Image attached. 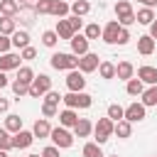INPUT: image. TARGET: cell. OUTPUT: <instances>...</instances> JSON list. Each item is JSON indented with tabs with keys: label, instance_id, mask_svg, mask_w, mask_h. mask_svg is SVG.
Returning a JSON list of instances; mask_svg holds the SVG:
<instances>
[{
	"label": "cell",
	"instance_id": "cell-1",
	"mask_svg": "<svg viewBox=\"0 0 157 157\" xmlns=\"http://www.w3.org/2000/svg\"><path fill=\"white\" fill-rule=\"evenodd\" d=\"M78 59H81V56H76V54L54 52L52 59H49V64H52V69H56V71H74V69H78Z\"/></svg>",
	"mask_w": 157,
	"mask_h": 157
},
{
	"label": "cell",
	"instance_id": "cell-2",
	"mask_svg": "<svg viewBox=\"0 0 157 157\" xmlns=\"http://www.w3.org/2000/svg\"><path fill=\"white\" fill-rule=\"evenodd\" d=\"M113 130H115V123L105 115V118H98V123L93 125V135H96V140L93 142H98V145H103V142H108L110 140V135H113Z\"/></svg>",
	"mask_w": 157,
	"mask_h": 157
},
{
	"label": "cell",
	"instance_id": "cell-3",
	"mask_svg": "<svg viewBox=\"0 0 157 157\" xmlns=\"http://www.w3.org/2000/svg\"><path fill=\"white\" fill-rule=\"evenodd\" d=\"M61 101H64L66 108H74V110H76V108H91V105H93V98H91L86 91H81V93H71V91H69Z\"/></svg>",
	"mask_w": 157,
	"mask_h": 157
},
{
	"label": "cell",
	"instance_id": "cell-4",
	"mask_svg": "<svg viewBox=\"0 0 157 157\" xmlns=\"http://www.w3.org/2000/svg\"><path fill=\"white\" fill-rule=\"evenodd\" d=\"M115 17L120 22V27H130L135 22V12H132V5L128 0H118L115 2Z\"/></svg>",
	"mask_w": 157,
	"mask_h": 157
},
{
	"label": "cell",
	"instance_id": "cell-5",
	"mask_svg": "<svg viewBox=\"0 0 157 157\" xmlns=\"http://www.w3.org/2000/svg\"><path fill=\"white\" fill-rule=\"evenodd\" d=\"M49 91H52V78H49L47 74L34 76V81H32V86H29V96H32V98H42V96L49 93Z\"/></svg>",
	"mask_w": 157,
	"mask_h": 157
},
{
	"label": "cell",
	"instance_id": "cell-6",
	"mask_svg": "<svg viewBox=\"0 0 157 157\" xmlns=\"http://www.w3.org/2000/svg\"><path fill=\"white\" fill-rule=\"evenodd\" d=\"M49 137H52V142H54L59 150H66V147L74 145V132H69V130L61 128V125H59V128H52V135H49Z\"/></svg>",
	"mask_w": 157,
	"mask_h": 157
},
{
	"label": "cell",
	"instance_id": "cell-7",
	"mask_svg": "<svg viewBox=\"0 0 157 157\" xmlns=\"http://www.w3.org/2000/svg\"><path fill=\"white\" fill-rule=\"evenodd\" d=\"M66 88H69L71 93H81V91L86 88V74H81L78 69L69 71V74H66Z\"/></svg>",
	"mask_w": 157,
	"mask_h": 157
},
{
	"label": "cell",
	"instance_id": "cell-8",
	"mask_svg": "<svg viewBox=\"0 0 157 157\" xmlns=\"http://www.w3.org/2000/svg\"><path fill=\"white\" fill-rule=\"evenodd\" d=\"M98 66H101V61H98V54H93V52H88L78 59V71L81 74H93V71H98Z\"/></svg>",
	"mask_w": 157,
	"mask_h": 157
},
{
	"label": "cell",
	"instance_id": "cell-9",
	"mask_svg": "<svg viewBox=\"0 0 157 157\" xmlns=\"http://www.w3.org/2000/svg\"><path fill=\"white\" fill-rule=\"evenodd\" d=\"M120 22L118 20H110L105 27H103V34H101V39L105 42V44H118V34H120Z\"/></svg>",
	"mask_w": 157,
	"mask_h": 157
},
{
	"label": "cell",
	"instance_id": "cell-10",
	"mask_svg": "<svg viewBox=\"0 0 157 157\" xmlns=\"http://www.w3.org/2000/svg\"><path fill=\"white\" fill-rule=\"evenodd\" d=\"M34 140H37V137H34L32 130H20V132L12 135V147H17V150H27Z\"/></svg>",
	"mask_w": 157,
	"mask_h": 157
},
{
	"label": "cell",
	"instance_id": "cell-11",
	"mask_svg": "<svg viewBox=\"0 0 157 157\" xmlns=\"http://www.w3.org/2000/svg\"><path fill=\"white\" fill-rule=\"evenodd\" d=\"M145 110H147V108L135 101V103H130V105L125 108V120H128V123H140V120H145Z\"/></svg>",
	"mask_w": 157,
	"mask_h": 157
},
{
	"label": "cell",
	"instance_id": "cell-12",
	"mask_svg": "<svg viewBox=\"0 0 157 157\" xmlns=\"http://www.w3.org/2000/svg\"><path fill=\"white\" fill-rule=\"evenodd\" d=\"M20 61H22V56H20V54H15V52L0 54V71H12V69H20Z\"/></svg>",
	"mask_w": 157,
	"mask_h": 157
},
{
	"label": "cell",
	"instance_id": "cell-13",
	"mask_svg": "<svg viewBox=\"0 0 157 157\" xmlns=\"http://www.w3.org/2000/svg\"><path fill=\"white\" fill-rule=\"evenodd\" d=\"M137 78L142 83H147V86H157V66H150V64L140 66L137 69Z\"/></svg>",
	"mask_w": 157,
	"mask_h": 157
},
{
	"label": "cell",
	"instance_id": "cell-14",
	"mask_svg": "<svg viewBox=\"0 0 157 157\" xmlns=\"http://www.w3.org/2000/svg\"><path fill=\"white\" fill-rule=\"evenodd\" d=\"M71 54H76V56L88 54V39L83 34H74L71 37Z\"/></svg>",
	"mask_w": 157,
	"mask_h": 157
},
{
	"label": "cell",
	"instance_id": "cell-15",
	"mask_svg": "<svg viewBox=\"0 0 157 157\" xmlns=\"http://www.w3.org/2000/svg\"><path fill=\"white\" fill-rule=\"evenodd\" d=\"M115 78H120V81H130V78H135V66L130 64V61H120L118 66H115Z\"/></svg>",
	"mask_w": 157,
	"mask_h": 157
},
{
	"label": "cell",
	"instance_id": "cell-16",
	"mask_svg": "<svg viewBox=\"0 0 157 157\" xmlns=\"http://www.w3.org/2000/svg\"><path fill=\"white\" fill-rule=\"evenodd\" d=\"M76 123H78V113H76L74 108L59 110V125H61V128H74Z\"/></svg>",
	"mask_w": 157,
	"mask_h": 157
},
{
	"label": "cell",
	"instance_id": "cell-17",
	"mask_svg": "<svg viewBox=\"0 0 157 157\" xmlns=\"http://www.w3.org/2000/svg\"><path fill=\"white\" fill-rule=\"evenodd\" d=\"M20 10H22V5L17 0H0V17H15V15H20Z\"/></svg>",
	"mask_w": 157,
	"mask_h": 157
},
{
	"label": "cell",
	"instance_id": "cell-18",
	"mask_svg": "<svg viewBox=\"0 0 157 157\" xmlns=\"http://www.w3.org/2000/svg\"><path fill=\"white\" fill-rule=\"evenodd\" d=\"M155 47H157V42H155L150 34H142V37H137V52H140L142 56H150V54L155 52Z\"/></svg>",
	"mask_w": 157,
	"mask_h": 157
},
{
	"label": "cell",
	"instance_id": "cell-19",
	"mask_svg": "<svg viewBox=\"0 0 157 157\" xmlns=\"http://www.w3.org/2000/svg\"><path fill=\"white\" fill-rule=\"evenodd\" d=\"M93 132V123L88 118H78V123L74 125V137H88Z\"/></svg>",
	"mask_w": 157,
	"mask_h": 157
},
{
	"label": "cell",
	"instance_id": "cell-20",
	"mask_svg": "<svg viewBox=\"0 0 157 157\" xmlns=\"http://www.w3.org/2000/svg\"><path fill=\"white\" fill-rule=\"evenodd\" d=\"M32 132H34V137H49L52 135V125H49V120L47 118H39V120H34V125H32Z\"/></svg>",
	"mask_w": 157,
	"mask_h": 157
},
{
	"label": "cell",
	"instance_id": "cell-21",
	"mask_svg": "<svg viewBox=\"0 0 157 157\" xmlns=\"http://www.w3.org/2000/svg\"><path fill=\"white\" fill-rule=\"evenodd\" d=\"M54 32L59 34V39H69V42H71V37L76 34L69 20H59V22H56V29H54Z\"/></svg>",
	"mask_w": 157,
	"mask_h": 157
},
{
	"label": "cell",
	"instance_id": "cell-22",
	"mask_svg": "<svg viewBox=\"0 0 157 157\" xmlns=\"http://www.w3.org/2000/svg\"><path fill=\"white\" fill-rule=\"evenodd\" d=\"M10 135H15V132H20L22 130V118L20 115H15V113H7V118H5V125H2Z\"/></svg>",
	"mask_w": 157,
	"mask_h": 157
},
{
	"label": "cell",
	"instance_id": "cell-23",
	"mask_svg": "<svg viewBox=\"0 0 157 157\" xmlns=\"http://www.w3.org/2000/svg\"><path fill=\"white\" fill-rule=\"evenodd\" d=\"M10 39H12V47H15V49H25V47H29V32H27V29H17Z\"/></svg>",
	"mask_w": 157,
	"mask_h": 157
},
{
	"label": "cell",
	"instance_id": "cell-24",
	"mask_svg": "<svg viewBox=\"0 0 157 157\" xmlns=\"http://www.w3.org/2000/svg\"><path fill=\"white\" fill-rule=\"evenodd\" d=\"M15 32H17V20L15 17H0V34L12 37Z\"/></svg>",
	"mask_w": 157,
	"mask_h": 157
},
{
	"label": "cell",
	"instance_id": "cell-25",
	"mask_svg": "<svg viewBox=\"0 0 157 157\" xmlns=\"http://www.w3.org/2000/svg\"><path fill=\"white\" fill-rule=\"evenodd\" d=\"M135 22H140V25H152L155 22V10L152 7H140L137 10V15H135Z\"/></svg>",
	"mask_w": 157,
	"mask_h": 157
},
{
	"label": "cell",
	"instance_id": "cell-26",
	"mask_svg": "<svg viewBox=\"0 0 157 157\" xmlns=\"http://www.w3.org/2000/svg\"><path fill=\"white\" fill-rule=\"evenodd\" d=\"M113 135H118L120 140H128V137L132 135V123H128V120H118V123H115Z\"/></svg>",
	"mask_w": 157,
	"mask_h": 157
},
{
	"label": "cell",
	"instance_id": "cell-27",
	"mask_svg": "<svg viewBox=\"0 0 157 157\" xmlns=\"http://www.w3.org/2000/svg\"><path fill=\"white\" fill-rule=\"evenodd\" d=\"M125 91H128V96H142L145 93V83L140 78H130L125 83Z\"/></svg>",
	"mask_w": 157,
	"mask_h": 157
},
{
	"label": "cell",
	"instance_id": "cell-28",
	"mask_svg": "<svg viewBox=\"0 0 157 157\" xmlns=\"http://www.w3.org/2000/svg\"><path fill=\"white\" fill-rule=\"evenodd\" d=\"M17 81L25 83V86H32V81H34V71H32L29 66H20V69H17Z\"/></svg>",
	"mask_w": 157,
	"mask_h": 157
},
{
	"label": "cell",
	"instance_id": "cell-29",
	"mask_svg": "<svg viewBox=\"0 0 157 157\" xmlns=\"http://www.w3.org/2000/svg\"><path fill=\"white\" fill-rule=\"evenodd\" d=\"M145 108H150V105H157V86H150V88H145V93H142V101H140Z\"/></svg>",
	"mask_w": 157,
	"mask_h": 157
},
{
	"label": "cell",
	"instance_id": "cell-30",
	"mask_svg": "<svg viewBox=\"0 0 157 157\" xmlns=\"http://www.w3.org/2000/svg\"><path fill=\"white\" fill-rule=\"evenodd\" d=\"M81 155H83V157H105L98 142H86L83 150H81Z\"/></svg>",
	"mask_w": 157,
	"mask_h": 157
},
{
	"label": "cell",
	"instance_id": "cell-31",
	"mask_svg": "<svg viewBox=\"0 0 157 157\" xmlns=\"http://www.w3.org/2000/svg\"><path fill=\"white\" fill-rule=\"evenodd\" d=\"M71 12H74L76 17H83V15H88V12H91V5H88V0H76V2H71Z\"/></svg>",
	"mask_w": 157,
	"mask_h": 157
},
{
	"label": "cell",
	"instance_id": "cell-32",
	"mask_svg": "<svg viewBox=\"0 0 157 157\" xmlns=\"http://www.w3.org/2000/svg\"><path fill=\"white\" fill-rule=\"evenodd\" d=\"M98 74H101V78H115V64L113 61H101V66H98Z\"/></svg>",
	"mask_w": 157,
	"mask_h": 157
},
{
	"label": "cell",
	"instance_id": "cell-33",
	"mask_svg": "<svg viewBox=\"0 0 157 157\" xmlns=\"http://www.w3.org/2000/svg\"><path fill=\"white\" fill-rule=\"evenodd\" d=\"M108 118H110L113 123L125 120V108H123V105H118V103H110V105H108Z\"/></svg>",
	"mask_w": 157,
	"mask_h": 157
},
{
	"label": "cell",
	"instance_id": "cell-34",
	"mask_svg": "<svg viewBox=\"0 0 157 157\" xmlns=\"http://www.w3.org/2000/svg\"><path fill=\"white\" fill-rule=\"evenodd\" d=\"M69 10H71V5L64 0H54V5H52V15H56V17H66Z\"/></svg>",
	"mask_w": 157,
	"mask_h": 157
},
{
	"label": "cell",
	"instance_id": "cell-35",
	"mask_svg": "<svg viewBox=\"0 0 157 157\" xmlns=\"http://www.w3.org/2000/svg\"><path fill=\"white\" fill-rule=\"evenodd\" d=\"M103 34V27H98L96 22H91V25H86V29H83V37L91 42V39H98Z\"/></svg>",
	"mask_w": 157,
	"mask_h": 157
},
{
	"label": "cell",
	"instance_id": "cell-36",
	"mask_svg": "<svg viewBox=\"0 0 157 157\" xmlns=\"http://www.w3.org/2000/svg\"><path fill=\"white\" fill-rule=\"evenodd\" d=\"M56 42H59V34L54 32V29H47V32H42V44L44 47H56Z\"/></svg>",
	"mask_w": 157,
	"mask_h": 157
},
{
	"label": "cell",
	"instance_id": "cell-37",
	"mask_svg": "<svg viewBox=\"0 0 157 157\" xmlns=\"http://www.w3.org/2000/svg\"><path fill=\"white\" fill-rule=\"evenodd\" d=\"M52 5H54V0H37L34 2V12L37 15H52Z\"/></svg>",
	"mask_w": 157,
	"mask_h": 157
},
{
	"label": "cell",
	"instance_id": "cell-38",
	"mask_svg": "<svg viewBox=\"0 0 157 157\" xmlns=\"http://www.w3.org/2000/svg\"><path fill=\"white\" fill-rule=\"evenodd\" d=\"M0 150H5V152L12 150V135H10L5 128H0Z\"/></svg>",
	"mask_w": 157,
	"mask_h": 157
},
{
	"label": "cell",
	"instance_id": "cell-39",
	"mask_svg": "<svg viewBox=\"0 0 157 157\" xmlns=\"http://www.w3.org/2000/svg\"><path fill=\"white\" fill-rule=\"evenodd\" d=\"M10 86H12V93H15L17 98H22V96H29V86H25V83H20L17 78H15V81H12Z\"/></svg>",
	"mask_w": 157,
	"mask_h": 157
},
{
	"label": "cell",
	"instance_id": "cell-40",
	"mask_svg": "<svg viewBox=\"0 0 157 157\" xmlns=\"http://www.w3.org/2000/svg\"><path fill=\"white\" fill-rule=\"evenodd\" d=\"M42 115L44 118H54V115H59V108L54 103H42Z\"/></svg>",
	"mask_w": 157,
	"mask_h": 157
},
{
	"label": "cell",
	"instance_id": "cell-41",
	"mask_svg": "<svg viewBox=\"0 0 157 157\" xmlns=\"http://www.w3.org/2000/svg\"><path fill=\"white\" fill-rule=\"evenodd\" d=\"M20 56H22L25 61H32V59H37V49H34V47H25V49L20 52Z\"/></svg>",
	"mask_w": 157,
	"mask_h": 157
},
{
	"label": "cell",
	"instance_id": "cell-42",
	"mask_svg": "<svg viewBox=\"0 0 157 157\" xmlns=\"http://www.w3.org/2000/svg\"><path fill=\"white\" fill-rule=\"evenodd\" d=\"M61 98H64V96H61L59 91H49V93H44V103H54V105H56Z\"/></svg>",
	"mask_w": 157,
	"mask_h": 157
},
{
	"label": "cell",
	"instance_id": "cell-43",
	"mask_svg": "<svg viewBox=\"0 0 157 157\" xmlns=\"http://www.w3.org/2000/svg\"><path fill=\"white\" fill-rule=\"evenodd\" d=\"M10 47H12V39H10V37H5V34H0V54H7V52H10Z\"/></svg>",
	"mask_w": 157,
	"mask_h": 157
},
{
	"label": "cell",
	"instance_id": "cell-44",
	"mask_svg": "<svg viewBox=\"0 0 157 157\" xmlns=\"http://www.w3.org/2000/svg\"><path fill=\"white\" fill-rule=\"evenodd\" d=\"M42 157H61V155H59V147L56 145H49V147L42 150Z\"/></svg>",
	"mask_w": 157,
	"mask_h": 157
},
{
	"label": "cell",
	"instance_id": "cell-45",
	"mask_svg": "<svg viewBox=\"0 0 157 157\" xmlns=\"http://www.w3.org/2000/svg\"><path fill=\"white\" fill-rule=\"evenodd\" d=\"M128 42H130V32H128V27H123L120 34H118V44L123 47V44H128Z\"/></svg>",
	"mask_w": 157,
	"mask_h": 157
},
{
	"label": "cell",
	"instance_id": "cell-46",
	"mask_svg": "<svg viewBox=\"0 0 157 157\" xmlns=\"http://www.w3.org/2000/svg\"><path fill=\"white\" fill-rule=\"evenodd\" d=\"M69 22H71V27H74V32L78 34V29L83 27V22H81V17H76V15H71V17H69Z\"/></svg>",
	"mask_w": 157,
	"mask_h": 157
},
{
	"label": "cell",
	"instance_id": "cell-47",
	"mask_svg": "<svg viewBox=\"0 0 157 157\" xmlns=\"http://www.w3.org/2000/svg\"><path fill=\"white\" fill-rule=\"evenodd\" d=\"M7 110H10V101L0 96V113H7Z\"/></svg>",
	"mask_w": 157,
	"mask_h": 157
},
{
	"label": "cell",
	"instance_id": "cell-48",
	"mask_svg": "<svg viewBox=\"0 0 157 157\" xmlns=\"http://www.w3.org/2000/svg\"><path fill=\"white\" fill-rule=\"evenodd\" d=\"M10 83H12V81L5 76V71H0V88H5V86H10Z\"/></svg>",
	"mask_w": 157,
	"mask_h": 157
},
{
	"label": "cell",
	"instance_id": "cell-49",
	"mask_svg": "<svg viewBox=\"0 0 157 157\" xmlns=\"http://www.w3.org/2000/svg\"><path fill=\"white\" fill-rule=\"evenodd\" d=\"M150 37H152V39H157V17H155V22L150 25Z\"/></svg>",
	"mask_w": 157,
	"mask_h": 157
},
{
	"label": "cell",
	"instance_id": "cell-50",
	"mask_svg": "<svg viewBox=\"0 0 157 157\" xmlns=\"http://www.w3.org/2000/svg\"><path fill=\"white\" fill-rule=\"evenodd\" d=\"M157 5V0H145V7H155Z\"/></svg>",
	"mask_w": 157,
	"mask_h": 157
},
{
	"label": "cell",
	"instance_id": "cell-51",
	"mask_svg": "<svg viewBox=\"0 0 157 157\" xmlns=\"http://www.w3.org/2000/svg\"><path fill=\"white\" fill-rule=\"evenodd\" d=\"M17 2H20V5H34L37 0H17Z\"/></svg>",
	"mask_w": 157,
	"mask_h": 157
},
{
	"label": "cell",
	"instance_id": "cell-52",
	"mask_svg": "<svg viewBox=\"0 0 157 157\" xmlns=\"http://www.w3.org/2000/svg\"><path fill=\"white\" fill-rule=\"evenodd\" d=\"M0 157H7V152H5V150H0Z\"/></svg>",
	"mask_w": 157,
	"mask_h": 157
},
{
	"label": "cell",
	"instance_id": "cell-53",
	"mask_svg": "<svg viewBox=\"0 0 157 157\" xmlns=\"http://www.w3.org/2000/svg\"><path fill=\"white\" fill-rule=\"evenodd\" d=\"M27 157H42V155H34V152H32V155H27Z\"/></svg>",
	"mask_w": 157,
	"mask_h": 157
},
{
	"label": "cell",
	"instance_id": "cell-54",
	"mask_svg": "<svg viewBox=\"0 0 157 157\" xmlns=\"http://www.w3.org/2000/svg\"><path fill=\"white\" fill-rule=\"evenodd\" d=\"M137 2H145V0H137Z\"/></svg>",
	"mask_w": 157,
	"mask_h": 157
},
{
	"label": "cell",
	"instance_id": "cell-55",
	"mask_svg": "<svg viewBox=\"0 0 157 157\" xmlns=\"http://www.w3.org/2000/svg\"><path fill=\"white\" fill-rule=\"evenodd\" d=\"M110 157H118V155H110Z\"/></svg>",
	"mask_w": 157,
	"mask_h": 157
},
{
	"label": "cell",
	"instance_id": "cell-56",
	"mask_svg": "<svg viewBox=\"0 0 157 157\" xmlns=\"http://www.w3.org/2000/svg\"><path fill=\"white\" fill-rule=\"evenodd\" d=\"M74 2H76V0H74Z\"/></svg>",
	"mask_w": 157,
	"mask_h": 157
}]
</instances>
